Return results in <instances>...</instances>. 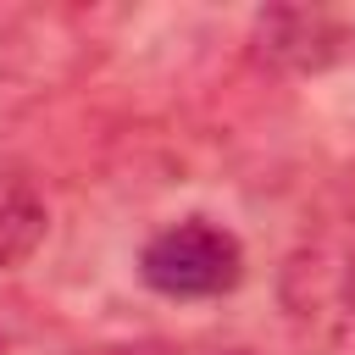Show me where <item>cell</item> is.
Returning a JSON list of instances; mask_svg holds the SVG:
<instances>
[{
	"instance_id": "2",
	"label": "cell",
	"mask_w": 355,
	"mask_h": 355,
	"mask_svg": "<svg viewBox=\"0 0 355 355\" xmlns=\"http://www.w3.org/2000/svg\"><path fill=\"white\" fill-rule=\"evenodd\" d=\"M139 277L161 300H216L244 277V244L211 216H178L155 227L139 250Z\"/></svg>"
},
{
	"instance_id": "3",
	"label": "cell",
	"mask_w": 355,
	"mask_h": 355,
	"mask_svg": "<svg viewBox=\"0 0 355 355\" xmlns=\"http://www.w3.org/2000/svg\"><path fill=\"white\" fill-rule=\"evenodd\" d=\"M355 44V17L333 6H266L250 22V55L283 78H316Z\"/></svg>"
},
{
	"instance_id": "5",
	"label": "cell",
	"mask_w": 355,
	"mask_h": 355,
	"mask_svg": "<svg viewBox=\"0 0 355 355\" xmlns=\"http://www.w3.org/2000/svg\"><path fill=\"white\" fill-rule=\"evenodd\" d=\"M55 17L44 11H0V83H22L33 78L39 44H50Z\"/></svg>"
},
{
	"instance_id": "6",
	"label": "cell",
	"mask_w": 355,
	"mask_h": 355,
	"mask_svg": "<svg viewBox=\"0 0 355 355\" xmlns=\"http://www.w3.org/2000/svg\"><path fill=\"white\" fill-rule=\"evenodd\" d=\"M122 355H255L244 344H150V349H122Z\"/></svg>"
},
{
	"instance_id": "1",
	"label": "cell",
	"mask_w": 355,
	"mask_h": 355,
	"mask_svg": "<svg viewBox=\"0 0 355 355\" xmlns=\"http://www.w3.org/2000/svg\"><path fill=\"white\" fill-rule=\"evenodd\" d=\"M277 300L305 344L344 338L355 322V239L338 227L305 233L277 272Z\"/></svg>"
},
{
	"instance_id": "7",
	"label": "cell",
	"mask_w": 355,
	"mask_h": 355,
	"mask_svg": "<svg viewBox=\"0 0 355 355\" xmlns=\"http://www.w3.org/2000/svg\"><path fill=\"white\" fill-rule=\"evenodd\" d=\"M0 355H11V322H6V311H0Z\"/></svg>"
},
{
	"instance_id": "4",
	"label": "cell",
	"mask_w": 355,
	"mask_h": 355,
	"mask_svg": "<svg viewBox=\"0 0 355 355\" xmlns=\"http://www.w3.org/2000/svg\"><path fill=\"white\" fill-rule=\"evenodd\" d=\"M50 233V205L22 166H0V277L28 266Z\"/></svg>"
}]
</instances>
